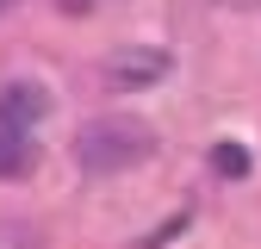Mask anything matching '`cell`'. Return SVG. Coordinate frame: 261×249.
Listing matches in <instances>:
<instances>
[{
    "mask_svg": "<svg viewBox=\"0 0 261 249\" xmlns=\"http://www.w3.org/2000/svg\"><path fill=\"white\" fill-rule=\"evenodd\" d=\"M50 112V93L31 87V81H7L0 87V131H31Z\"/></svg>",
    "mask_w": 261,
    "mask_h": 249,
    "instance_id": "3957f363",
    "label": "cell"
},
{
    "mask_svg": "<svg viewBox=\"0 0 261 249\" xmlns=\"http://www.w3.org/2000/svg\"><path fill=\"white\" fill-rule=\"evenodd\" d=\"M149 150H155V131L137 124V118H93V124H81V137H75V156H81L87 175H118L130 162H143Z\"/></svg>",
    "mask_w": 261,
    "mask_h": 249,
    "instance_id": "6da1fadb",
    "label": "cell"
},
{
    "mask_svg": "<svg viewBox=\"0 0 261 249\" xmlns=\"http://www.w3.org/2000/svg\"><path fill=\"white\" fill-rule=\"evenodd\" d=\"M212 162H218V175H237V181H243V175H249V150H243V143H218Z\"/></svg>",
    "mask_w": 261,
    "mask_h": 249,
    "instance_id": "5b68a950",
    "label": "cell"
},
{
    "mask_svg": "<svg viewBox=\"0 0 261 249\" xmlns=\"http://www.w3.org/2000/svg\"><path fill=\"white\" fill-rule=\"evenodd\" d=\"M7 7H13V0H0V13H7Z\"/></svg>",
    "mask_w": 261,
    "mask_h": 249,
    "instance_id": "52a82bcc",
    "label": "cell"
},
{
    "mask_svg": "<svg viewBox=\"0 0 261 249\" xmlns=\"http://www.w3.org/2000/svg\"><path fill=\"white\" fill-rule=\"evenodd\" d=\"M174 62H168V50H118L112 62H106V87H118V93H130V87H155L162 75H168Z\"/></svg>",
    "mask_w": 261,
    "mask_h": 249,
    "instance_id": "7a4b0ae2",
    "label": "cell"
},
{
    "mask_svg": "<svg viewBox=\"0 0 261 249\" xmlns=\"http://www.w3.org/2000/svg\"><path fill=\"white\" fill-rule=\"evenodd\" d=\"M224 7H261V0H224Z\"/></svg>",
    "mask_w": 261,
    "mask_h": 249,
    "instance_id": "8992f818",
    "label": "cell"
},
{
    "mask_svg": "<svg viewBox=\"0 0 261 249\" xmlns=\"http://www.w3.org/2000/svg\"><path fill=\"white\" fill-rule=\"evenodd\" d=\"M31 162H38V150H31V131H0V175L19 181V175H31Z\"/></svg>",
    "mask_w": 261,
    "mask_h": 249,
    "instance_id": "277c9868",
    "label": "cell"
}]
</instances>
